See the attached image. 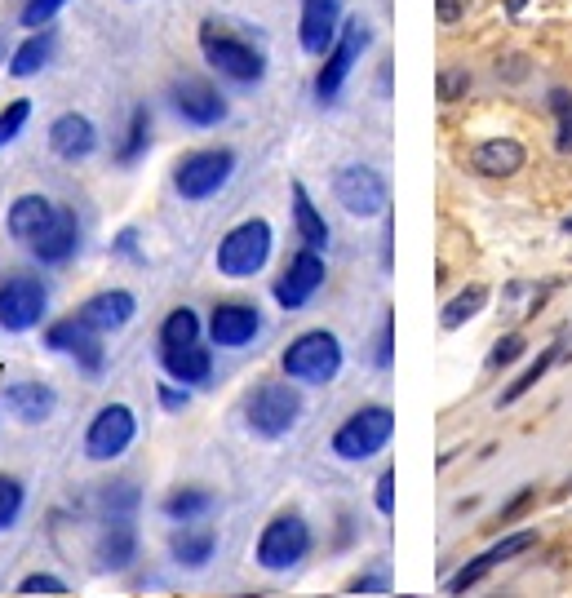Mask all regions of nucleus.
<instances>
[{
  "label": "nucleus",
  "instance_id": "obj_8",
  "mask_svg": "<svg viewBox=\"0 0 572 598\" xmlns=\"http://www.w3.org/2000/svg\"><path fill=\"white\" fill-rule=\"evenodd\" d=\"M49 319V284L32 271L0 275V333H32Z\"/></svg>",
  "mask_w": 572,
  "mask_h": 598
},
{
  "label": "nucleus",
  "instance_id": "obj_18",
  "mask_svg": "<svg viewBox=\"0 0 572 598\" xmlns=\"http://www.w3.org/2000/svg\"><path fill=\"white\" fill-rule=\"evenodd\" d=\"M342 32V0H302L298 9V45L311 58H324Z\"/></svg>",
  "mask_w": 572,
  "mask_h": 598
},
{
  "label": "nucleus",
  "instance_id": "obj_29",
  "mask_svg": "<svg viewBox=\"0 0 572 598\" xmlns=\"http://www.w3.org/2000/svg\"><path fill=\"white\" fill-rule=\"evenodd\" d=\"M213 510H218V497H213L209 488H200V483L173 488L169 497L160 501V514H165L169 523H196V519H209Z\"/></svg>",
  "mask_w": 572,
  "mask_h": 598
},
{
  "label": "nucleus",
  "instance_id": "obj_20",
  "mask_svg": "<svg viewBox=\"0 0 572 598\" xmlns=\"http://www.w3.org/2000/svg\"><path fill=\"white\" fill-rule=\"evenodd\" d=\"M76 315L85 319V324L94 328V333L111 337V333H120V328L134 324V315H138V297L129 293V288H102V293L85 297V302L76 306Z\"/></svg>",
  "mask_w": 572,
  "mask_h": 598
},
{
  "label": "nucleus",
  "instance_id": "obj_26",
  "mask_svg": "<svg viewBox=\"0 0 572 598\" xmlns=\"http://www.w3.org/2000/svg\"><path fill=\"white\" fill-rule=\"evenodd\" d=\"M528 164V151L519 138H488L471 151V169L479 178H515Z\"/></svg>",
  "mask_w": 572,
  "mask_h": 598
},
{
  "label": "nucleus",
  "instance_id": "obj_42",
  "mask_svg": "<svg viewBox=\"0 0 572 598\" xmlns=\"http://www.w3.org/2000/svg\"><path fill=\"white\" fill-rule=\"evenodd\" d=\"M466 89H471V71H466V67L439 71V102H462Z\"/></svg>",
  "mask_w": 572,
  "mask_h": 598
},
{
  "label": "nucleus",
  "instance_id": "obj_15",
  "mask_svg": "<svg viewBox=\"0 0 572 598\" xmlns=\"http://www.w3.org/2000/svg\"><path fill=\"white\" fill-rule=\"evenodd\" d=\"M262 311L253 302H218L204 319V333L218 350H244L262 337Z\"/></svg>",
  "mask_w": 572,
  "mask_h": 598
},
{
  "label": "nucleus",
  "instance_id": "obj_19",
  "mask_svg": "<svg viewBox=\"0 0 572 598\" xmlns=\"http://www.w3.org/2000/svg\"><path fill=\"white\" fill-rule=\"evenodd\" d=\"M138 523L134 514H107L98 532V567L102 572H129L138 563Z\"/></svg>",
  "mask_w": 572,
  "mask_h": 598
},
{
  "label": "nucleus",
  "instance_id": "obj_31",
  "mask_svg": "<svg viewBox=\"0 0 572 598\" xmlns=\"http://www.w3.org/2000/svg\"><path fill=\"white\" fill-rule=\"evenodd\" d=\"M160 346H187V342H200L204 337V319L200 311H191V306H173V311L160 319Z\"/></svg>",
  "mask_w": 572,
  "mask_h": 598
},
{
  "label": "nucleus",
  "instance_id": "obj_44",
  "mask_svg": "<svg viewBox=\"0 0 572 598\" xmlns=\"http://www.w3.org/2000/svg\"><path fill=\"white\" fill-rule=\"evenodd\" d=\"M156 399H160V408H165V412H182V408H187L191 404V386H182V381H160V386H156Z\"/></svg>",
  "mask_w": 572,
  "mask_h": 598
},
{
  "label": "nucleus",
  "instance_id": "obj_21",
  "mask_svg": "<svg viewBox=\"0 0 572 598\" xmlns=\"http://www.w3.org/2000/svg\"><path fill=\"white\" fill-rule=\"evenodd\" d=\"M49 151L67 164H80L98 151V125L85 111H63L49 120Z\"/></svg>",
  "mask_w": 572,
  "mask_h": 598
},
{
  "label": "nucleus",
  "instance_id": "obj_11",
  "mask_svg": "<svg viewBox=\"0 0 572 598\" xmlns=\"http://www.w3.org/2000/svg\"><path fill=\"white\" fill-rule=\"evenodd\" d=\"M138 439V412L129 404H102L85 426V457L107 466V461H120Z\"/></svg>",
  "mask_w": 572,
  "mask_h": 598
},
{
  "label": "nucleus",
  "instance_id": "obj_46",
  "mask_svg": "<svg viewBox=\"0 0 572 598\" xmlns=\"http://www.w3.org/2000/svg\"><path fill=\"white\" fill-rule=\"evenodd\" d=\"M386 590H391L386 572H364V576H355V581L346 585V594H386Z\"/></svg>",
  "mask_w": 572,
  "mask_h": 598
},
{
  "label": "nucleus",
  "instance_id": "obj_22",
  "mask_svg": "<svg viewBox=\"0 0 572 598\" xmlns=\"http://www.w3.org/2000/svg\"><path fill=\"white\" fill-rule=\"evenodd\" d=\"M160 368H165V377L182 381V386L200 390L213 381V342L204 346L200 342H187V346H160Z\"/></svg>",
  "mask_w": 572,
  "mask_h": 598
},
{
  "label": "nucleus",
  "instance_id": "obj_37",
  "mask_svg": "<svg viewBox=\"0 0 572 598\" xmlns=\"http://www.w3.org/2000/svg\"><path fill=\"white\" fill-rule=\"evenodd\" d=\"M524 333H506V337H497V346L488 350V373H502V368H510L515 359H524Z\"/></svg>",
  "mask_w": 572,
  "mask_h": 598
},
{
  "label": "nucleus",
  "instance_id": "obj_6",
  "mask_svg": "<svg viewBox=\"0 0 572 598\" xmlns=\"http://www.w3.org/2000/svg\"><path fill=\"white\" fill-rule=\"evenodd\" d=\"M236 164L240 160L231 147H196L173 164V191L182 195V204H204L231 187Z\"/></svg>",
  "mask_w": 572,
  "mask_h": 598
},
{
  "label": "nucleus",
  "instance_id": "obj_4",
  "mask_svg": "<svg viewBox=\"0 0 572 598\" xmlns=\"http://www.w3.org/2000/svg\"><path fill=\"white\" fill-rule=\"evenodd\" d=\"M342 364H346V350L329 328H306L280 355L284 377L298 381V386H329V381H337V373H342Z\"/></svg>",
  "mask_w": 572,
  "mask_h": 598
},
{
  "label": "nucleus",
  "instance_id": "obj_38",
  "mask_svg": "<svg viewBox=\"0 0 572 598\" xmlns=\"http://www.w3.org/2000/svg\"><path fill=\"white\" fill-rule=\"evenodd\" d=\"M18 594L23 598H58V594H67V581L54 572H27L23 581H18Z\"/></svg>",
  "mask_w": 572,
  "mask_h": 598
},
{
  "label": "nucleus",
  "instance_id": "obj_50",
  "mask_svg": "<svg viewBox=\"0 0 572 598\" xmlns=\"http://www.w3.org/2000/svg\"><path fill=\"white\" fill-rule=\"evenodd\" d=\"M564 231H568V235H572V218H564Z\"/></svg>",
  "mask_w": 572,
  "mask_h": 598
},
{
  "label": "nucleus",
  "instance_id": "obj_13",
  "mask_svg": "<svg viewBox=\"0 0 572 598\" xmlns=\"http://www.w3.org/2000/svg\"><path fill=\"white\" fill-rule=\"evenodd\" d=\"M169 111L191 129H218L222 120L231 116V102L213 80L187 76V80H173L169 85Z\"/></svg>",
  "mask_w": 572,
  "mask_h": 598
},
{
  "label": "nucleus",
  "instance_id": "obj_36",
  "mask_svg": "<svg viewBox=\"0 0 572 598\" xmlns=\"http://www.w3.org/2000/svg\"><path fill=\"white\" fill-rule=\"evenodd\" d=\"M67 5H71V0H23V9H18V27H27V32L49 27Z\"/></svg>",
  "mask_w": 572,
  "mask_h": 598
},
{
  "label": "nucleus",
  "instance_id": "obj_24",
  "mask_svg": "<svg viewBox=\"0 0 572 598\" xmlns=\"http://www.w3.org/2000/svg\"><path fill=\"white\" fill-rule=\"evenodd\" d=\"M27 253H32V262H40V266H67L71 257L80 253V218H76V209L63 204L54 226H49V231L40 235Z\"/></svg>",
  "mask_w": 572,
  "mask_h": 598
},
{
  "label": "nucleus",
  "instance_id": "obj_48",
  "mask_svg": "<svg viewBox=\"0 0 572 598\" xmlns=\"http://www.w3.org/2000/svg\"><path fill=\"white\" fill-rule=\"evenodd\" d=\"M116 253H120V257H134V262H142V253H138V231H134V226H125V231L116 235Z\"/></svg>",
  "mask_w": 572,
  "mask_h": 598
},
{
  "label": "nucleus",
  "instance_id": "obj_30",
  "mask_svg": "<svg viewBox=\"0 0 572 598\" xmlns=\"http://www.w3.org/2000/svg\"><path fill=\"white\" fill-rule=\"evenodd\" d=\"M147 151H151V111L134 107V111H129L125 138H120V147H116V164H120V169H134L138 160H147Z\"/></svg>",
  "mask_w": 572,
  "mask_h": 598
},
{
  "label": "nucleus",
  "instance_id": "obj_9",
  "mask_svg": "<svg viewBox=\"0 0 572 598\" xmlns=\"http://www.w3.org/2000/svg\"><path fill=\"white\" fill-rule=\"evenodd\" d=\"M369 45H373L369 23H364V18H342V32H337L333 49L324 54L320 71H315V98H320L324 107H333V102L342 98L346 80H351L355 63L364 58V49H369Z\"/></svg>",
  "mask_w": 572,
  "mask_h": 598
},
{
  "label": "nucleus",
  "instance_id": "obj_39",
  "mask_svg": "<svg viewBox=\"0 0 572 598\" xmlns=\"http://www.w3.org/2000/svg\"><path fill=\"white\" fill-rule=\"evenodd\" d=\"M550 111L559 116V138H555V147L564 151V156H572V94H568V89H550Z\"/></svg>",
  "mask_w": 572,
  "mask_h": 598
},
{
  "label": "nucleus",
  "instance_id": "obj_28",
  "mask_svg": "<svg viewBox=\"0 0 572 598\" xmlns=\"http://www.w3.org/2000/svg\"><path fill=\"white\" fill-rule=\"evenodd\" d=\"M289 200H293V231H298V240L306 249H329V222H324L320 204L311 200V191H306V182H293L289 187Z\"/></svg>",
  "mask_w": 572,
  "mask_h": 598
},
{
  "label": "nucleus",
  "instance_id": "obj_1",
  "mask_svg": "<svg viewBox=\"0 0 572 598\" xmlns=\"http://www.w3.org/2000/svg\"><path fill=\"white\" fill-rule=\"evenodd\" d=\"M196 45H200L209 71H218L227 85L253 89V85L267 80V54H262V45H253L249 36L231 32V27L218 23V18H204L200 32H196Z\"/></svg>",
  "mask_w": 572,
  "mask_h": 598
},
{
  "label": "nucleus",
  "instance_id": "obj_45",
  "mask_svg": "<svg viewBox=\"0 0 572 598\" xmlns=\"http://www.w3.org/2000/svg\"><path fill=\"white\" fill-rule=\"evenodd\" d=\"M373 501H377V514H382V519H395V470H382Z\"/></svg>",
  "mask_w": 572,
  "mask_h": 598
},
{
  "label": "nucleus",
  "instance_id": "obj_49",
  "mask_svg": "<svg viewBox=\"0 0 572 598\" xmlns=\"http://www.w3.org/2000/svg\"><path fill=\"white\" fill-rule=\"evenodd\" d=\"M524 5H528V0H510L506 9H510V14H519V9H524Z\"/></svg>",
  "mask_w": 572,
  "mask_h": 598
},
{
  "label": "nucleus",
  "instance_id": "obj_16",
  "mask_svg": "<svg viewBox=\"0 0 572 598\" xmlns=\"http://www.w3.org/2000/svg\"><path fill=\"white\" fill-rule=\"evenodd\" d=\"M58 209H63V204L49 200V195H40V191L18 195V200L9 204V213H5V231H9V240H14L18 249H32L40 235H45L49 226H54Z\"/></svg>",
  "mask_w": 572,
  "mask_h": 598
},
{
  "label": "nucleus",
  "instance_id": "obj_43",
  "mask_svg": "<svg viewBox=\"0 0 572 598\" xmlns=\"http://www.w3.org/2000/svg\"><path fill=\"white\" fill-rule=\"evenodd\" d=\"M533 505H537V488H519L515 497H510V501L502 505V514H497L493 528H510V523H519L528 510H533Z\"/></svg>",
  "mask_w": 572,
  "mask_h": 598
},
{
  "label": "nucleus",
  "instance_id": "obj_5",
  "mask_svg": "<svg viewBox=\"0 0 572 598\" xmlns=\"http://www.w3.org/2000/svg\"><path fill=\"white\" fill-rule=\"evenodd\" d=\"M302 390L298 381H262V386L249 390V399H244V421H249V430L258 439H284L289 430H298L302 421Z\"/></svg>",
  "mask_w": 572,
  "mask_h": 598
},
{
  "label": "nucleus",
  "instance_id": "obj_7",
  "mask_svg": "<svg viewBox=\"0 0 572 598\" xmlns=\"http://www.w3.org/2000/svg\"><path fill=\"white\" fill-rule=\"evenodd\" d=\"M391 439H395V412L386 404H364L333 430L329 448H333L337 461L360 466V461H373L377 452H386V443Z\"/></svg>",
  "mask_w": 572,
  "mask_h": 598
},
{
  "label": "nucleus",
  "instance_id": "obj_34",
  "mask_svg": "<svg viewBox=\"0 0 572 598\" xmlns=\"http://www.w3.org/2000/svg\"><path fill=\"white\" fill-rule=\"evenodd\" d=\"M27 510V488L18 474H0V532H14Z\"/></svg>",
  "mask_w": 572,
  "mask_h": 598
},
{
  "label": "nucleus",
  "instance_id": "obj_32",
  "mask_svg": "<svg viewBox=\"0 0 572 598\" xmlns=\"http://www.w3.org/2000/svg\"><path fill=\"white\" fill-rule=\"evenodd\" d=\"M559 355H564V350H559V342H550V346H546V350H541V355L533 359V364H528L524 373H519V377H515V381H510V386L502 390V399H497V408H510V404H519V399H524L528 390H533L537 381L550 373V364H555Z\"/></svg>",
  "mask_w": 572,
  "mask_h": 598
},
{
  "label": "nucleus",
  "instance_id": "obj_10",
  "mask_svg": "<svg viewBox=\"0 0 572 598\" xmlns=\"http://www.w3.org/2000/svg\"><path fill=\"white\" fill-rule=\"evenodd\" d=\"M333 200L342 204L351 218L369 222L391 209V187H386V178L373 164H342V169L333 173Z\"/></svg>",
  "mask_w": 572,
  "mask_h": 598
},
{
  "label": "nucleus",
  "instance_id": "obj_47",
  "mask_svg": "<svg viewBox=\"0 0 572 598\" xmlns=\"http://www.w3.org/2000/svg\"><path fill=\"white\" fill-rule=\"evenodd\" d=\"M466 9H471V0H435V18L444 27H453L457 18H466Z\"/></svg>",
  "mask_w": 572,
  "mask_h": 598
},
{
  "label": "nucleus",
  "instance_id": "obj_12",
  "mask_svg": "<svg viewBox=\"0 0 572 598\" xmlns=\"http://www.w3.org/2000/svg\"><path fill=\"white\" fill-rule=\"evenodd\" d=\"M324 280H329V266H324V253L320 249H302L289 257V266H284L280 275H275L271 284V297L280 311H306V306L315 302V293L324 288Z\"/></svg>",
  "mask_w": 572,
  "mask_h": 598
},
{
  "label": "nucleus",
  "instance_id": "obj_23",
  "mask_svg": "<svg viewBox=\"0 0 572 598\" xmlns=\"http://www.w3.org/2000/svg\"><path fill=\"white\" fill-rule=\"evenodd\" d=\"M218 554V532L209 528L204 519L196 523H178L169 536V559L182 567V572H204Z\"/></svg>",
  "mask_w": 572,
  "mask_h": 598
},
{
  "label": "nucleus",
  "instance_id": "obj_27",
  "mask_svg": "<svg viewBox=\"0 0 572 598\" xmlns=\"http://www.w3.org/2000/svg\"><path fill=\"white\" fill-rule=\"evenodd\" d=\"M54 49H58V36L49 32V27H36V32H27L14 49H9V67L5 71L14 80H32L54 63Z\"/></svg>",
  "mask_w": 572,
  "mask_h": 598
},
{
  "label": "nucleus",
  "instance_id": "obj_40",
  "mask_svg": "<svg viewBox=\"0 0 572 598\" xmlns=\"http://www.w3.org/2000/svg\"><path fill=\"white\" fill-rule=\"evenodd\" d=\"M373 364L382 368V373H391V368H395V311H386V315H382V328H377Z\"/></svg>",
  "mask_w": 572,
  "mask_h": 598
},
{
  "label": "nucleus",
  "instance_id": "obj_2",
  "mask_svg": "<svg viewBox=\"0 0 572 598\" xmlns=\"http://www.w3.org/2000/svg\"><path fill=\"white\" fill-rule=\"evenodd\" d=\"M315 550V532L298 510H280L275 519L262 523L258 541H253V563L271 576H284L293 567H302Z\"/></svg>",
  "mask_w": 572,
  "mask_h": 598
},
{
  "label": "nucleus",
  "instance_id": "obj_41",
  "mask_svg": "<svg viewBox=\"0 0 572 598\" xmlns=\"http://www.w3.org/2000/svg\"><path fill=\"white\" fill-rule=\"evenodd\" d=\"M102 510L107 514H134L138 510V488L134 483H111V488L102 492Z\"/></svg>",
  "mask_w": 572,
  "mask_h": 598
},
{
  "label": "nucleus",
  "instance_id": "obj_25",
  "mask_svg": "<svg viewBox=\"0 0 572 598\" xmlns=\"http://www.w3.org/2000/svg\"><path fill=\"white\" fill-rule=\"evenodd\" d=\"M5 408H9V417H18L23 426H45L58 408V390L49 386V381H32V377L14 381V386H5Z\"/></svg>",
  "mask_w": 572,
  "mask_h": 598
},
{
  "label": "nucleus",
  "instance_id": "obj_35",
  "mask_svg": "<svg viewBox=\"0 0 572 598\" xmlns=\"http://www.w3.org/2000/svg\"><path fill=\"white\" fill-rule=\"evenodd\" d=\"M27 120H32V98H14V102H5V107H0V151H5L9 142L23 138Z\"/></svg>",
  "mask_w": 572,
  "mask_h": 598
},
{
  "label": "nucleus",
  "instance_id": "obj_33",
  "mask_svg": "<svg viewBox=\"0 0 572 598\" xmlns=\"http://www.w3.org/2000/svg\"><path fill=\"white\" fill-rule=\"evenodd\" d=\"M484 306H488V288H484V284H466L462 293H457L453 302L444 306V315H439V324H444L448 333H457V328H462V324H471V319H475L479 311H484Z\"/></svg>",
  "mask_w": 572,
  "mask_h": 598
},
{
  "label": "nucleus",
  "instance_id": "obj_14",
  "mask_svg": "<svg viewBox=\"0 0 572 598\" xmlns=\"http://www.w3.org/2000/svg\"><path fill=\"white\" fill-rule=\"evenodd\" d=\"M45 346L54 350V355L71 359V364H76L85 377H102V368H107V346H102V333H94V328H89L80 315H67V319L45 324Z\"/></svg>",
  "mask_w": 572,
  "mask_h": 598
},
{
  "label": "nucleus",
  "instance_id": "obj_3",
  "mask_svg": "<svg viewBox=\"0 0 572 598\" xmlns=\"http://www.w3.org/2000/svg\"><path fill=\"white\" fill-rule=\"evenodd\" d=\"M275 249V226L267 218H244L218 240L213 266H218L222 280H253V275L267 271Z\"/></svg>",
  "mask_w": 572,
  "mask_h": 598
},
{
  "label": "nucleus",
  "instance_id": "obj_17",
  "mask_svg": "<svg viewBox=\"0 0 572 598\" xmlns=\"http://www.w3.org/2000/svg\"><path fill=\"white\" fill-rule=\"evenodd\" d=\"M537 545V532L533 528H524V532H506L502 541L497 545H488L484 554H479V559H471L462 567V572L453 576V581H448V594H466V590H475L479 581H484L488 572H497V567L502 563H510V559H519V554H528Z\"/></svg>",
  "mask_w": 572,
  "mask_h": 598
}]
</instances>
